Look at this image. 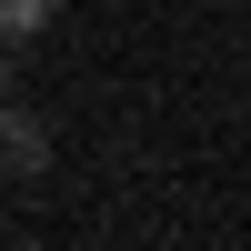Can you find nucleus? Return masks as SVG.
<instances>
[{"label":"nucleus","instance_id":"nucleus-1","mask_svg":"<svg viewBox=\"0 0 251 251\" xmlns=\"http://www.w3.org/2000/svg\"><path fill=\"white\" fill-rule=\"evenodd\" d=\"M40 171H50V121L0 100V181H40Z\"/></svg>","mask_w":251,"mask_h":251},{"label":"nucleus","instance_id":"nucleus-2","mask_svg":"<svg viewBox=\"0 0 251 251\" xmlns=\"http://www.w3.org/2000/svg\"><path fill=\"white\" fill-rule=\"evenodd\" d=\"M50 10H60V0H0V40H30V30H50Z\"/></svg>","mask_w":251,"mask_h":251},{"label":"nucleus","instance_id":"nucleus-3","mask_svg":"<svg viewBox=\"0 0 251 251\" xmlns=\"http://www.w3.org/2000/svg\"><path fill=\"white\" fill-rule=\"evenodd\" d=\"M0 100H10V40H0Z\"/></svg>","mask_w":251,"mask_h":251}]
</instances>
